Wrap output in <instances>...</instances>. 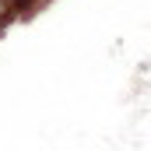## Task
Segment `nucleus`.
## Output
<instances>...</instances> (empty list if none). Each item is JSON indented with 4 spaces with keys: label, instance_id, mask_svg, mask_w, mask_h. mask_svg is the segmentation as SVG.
I'll use <instances>...</instances> for the list:
<instances>
[{
    "label": "nucleus",
    "instance_id": "nucleus-1",
    "mask_svg": "<svg viewBox=\"0 0 151 151\" xmlns=\"http://www.w3.org/2000/svg\"><path fill=\"white\" fill-rule=\"evenodd\" d=\"M11 14H14V4H11V0H0V28L11 21Z\"/></svg>",
    "mask_w": 151,
    "mask_h": 151
}]
</instances>
